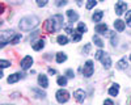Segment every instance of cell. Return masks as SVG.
I'll use <instances>...</instances> for the list:
<instances>
[{"instance_id": "1", "label": "cell", "mask_w": 131, "mask_h": 105, "mask_svg": "<svg viewBox=\"0 0 131 105\" xmlns=\"http://www.w3.org/2000/svg\"><path fill=\"white\" fill-rule=\"evenodd\" d=\"M63 21H64V18H63L62 15H55V16L50 17V18L46 21L45 29L49 32V33H55V32H58L59 29H62Z\"/></svg>"}, {"instance_id": "2", "label": "cell", "mask_w": 131, "mask_h": 105, "mask_svg": "<svg viewBox=\"0 0 131 105\" xmlns=\"http://www.w3.org/2000/svg\"><path fill=\"white\" fill-rule=\"evenodd\" d=\"M38 24H39V18H38L37 16H26V17H24V18H21L18 26H20L21 30L29 32V30H31V29H34Z\"/></svg>"}, {"instance_id": "3", "label": "cell", "mask_w": 131, "mask_h": 105, "mask_svg": "<svg viewBox=\"0 0 131 105\" xmlns=\"http://www.w3.org/2000/svg\"><path fill=\"white\" fill-rule=\"evenodd\" d=\"M93 71H94V67H93V62L92 60H86L85 65H84V68H83V75L85 78H91L93 75Z\"/></svg>"}, {"instance_id": "4", "label": "cell", "mask_w": 131, "mask_h": 105, "mask_svg": "<svg viewBox=\"0 0 131 105\" xmlns=\"http://www.w3.org/2000/svg\"><path fill=\"white\" fill-rule=\"evenodd\" d=\"M57 100L59 104H64L70 100V93L66 91V89H59L57 92Z\"/></svg>"}, {"instance_id": "5", "label": "cell", "mask_w": 131, "mask_h": 105, "mask_svg": "<svg viewBox=\"0 0 131 105\" xmlns=\"http://www.w3.org/2000/svg\"><path fill=\"white\" fill-rule=\"evenodd\" d=\"M31 65H33V58L29 57V55L23 58V59H21V63H20V66H21L23 70H29L31 67Z\"/></svg>"}, {"instance_id": "6", "label": "cell", "mask_w": 131, "mask_h": 105, "mask_svg": "<svg viewBox=\"0 0 131 105\" xmlns=\"http://www.w3.org/2000/svg\"><path fill=\"white\" fill-rule=\"evenodd\" d=\"M126 9H127V3L122 2V0H119V2L115 4V13H117L118 16L123 15Z\"/></svg>"}, {"instance_id": "7", "label": "cell", "mask_w": 131, "mask_h": 105, "mask_svg": "<svg viewBox=\"0 0 131 105\" xmlns=\"http://www.w3.org/2000/svg\"><path fill=\"white\" fill-rule=\"evenodd\" d=\"M73 97L78 102H84L85 97H86V93L83 91V89H76L75 93H73Z\"/></svg>"}, {"instance_id": "8", "label": "cell", "mask_w": 131, "mask_h": 105, "mask_svg": "<svg viewBox=\"0 0 131 105\" xmlns=\"http://www.w3.org/2000/svg\"><path fill=\"white\" fill-rule=\"evenodd\" d=\"M38 84L41 88H47L49 87V80H47V76L43 75V74H41V75L38 76Z\"/></svg>"}, {"instance_id": "9", "label": "cell", "mask_w": 131, "mask_h": 105, "mask_svg": "<svg viewBox=\"0 0 131 105\" xmlns=\"http://www.w3.org/2000/svg\"><path fill=\"white\" fill-rule=\"evenodd\" d=\"M21 78H24V75L23 74H20V72H16V74H12L9 78H8V83L9 84H13V83H16V81H18Z\"/></svg>"}, {"instance_id": "10", "label": "cell", "mask_w": 131, "mask_h": 105, "mask_svg": "<svg viewBox=\"0 0 131 105\" xmlns=\"http://www.w3.org/2000/svg\"><path fill=\"white\" fill-rule=\"evenodd\" d=\"M101 60H102V66H104L105 70H107V68L112 67V59H110V57H109L107 54H105V57H104Z\"/></svg>"}, {"instance_id": "11", "label": "cell", "mask_w": 131, "mask_h": 105, "mask_svg": "<svg viewBox=\"0 0 131 105\" xmlns=\"http://www.w3.org/2000/svg\"><path fill=\"white\" fill-rule=\"evenodd\" d=\"M94 30L97 32L98 34H105L107 32V25L106 24H98V25H96Z\"/></svg>"}, {"instance_id": "12", "label": "cell", "mask_w": 131, "mask_h": 105, "mask_svg": "<svg viewBox=\"0 0 131 105\" xmlns=\"http://www.w3.org/2000/svg\"><path fill=\"white\" fill-rule=\"evenodd\" d=\"M125 26H126L125 21H122V20H115V21H114V28H115L118 32H123V30H125Z\"/></svg>"}, {"instance_id": "13", "label": "cell", "mask_w": 131, "mask_h": 105, "mask_svg": "<svg viewBox=\"0 0 131 105\" xmlns=\"http://www.w3.org/2000/svg\"><path fill=\"white\" fill-rule=\"evenodd\" d=\"M67 16H68V18H70L71 23H73V21H78V20H79V15L76 13L75 10H72V9H68V10H67Z\"/></svg>"}, {"instance_id": "14", "label": "cell", "mask_w": 131, "mask_h": 105, "mask_svg": "<svg viewBox=\"0 0 131 105\" xmlns=\"http://www.w3.org/2000/svg\"><path fill=\"white\" fill-rule=\"evenodd\" d=\"M119 92V84H113V86L109 88V94L110 96H117Z\"/></svg>"}, {"instance_id": "15", "label": "cell", "mask_w": 131, "mask_h": 105, "mask_svg": "<svg viewBox=\"0 0 131 105\" xmlns=\"http://www.w3.org/2000/svg\"><path fill=\"white\" fill-rule=\"evenodd\" d=\"M102 16H104V12H102V10H97V12H94V13H93L92 20L94 21V23H98V21H101Z\"/></svg>"}, {"instance_id": "16", "label": "cell", "mask_w": 131, "mask_h": 105, "mask_svg": "<svg viewBox=\"0 0 131 105\" xmlns=\"http://www.w3.org/2000/svg\"><path fill=\"white\" fill-rule=\"evenodd\" d=\"M31 92L36 93V97H38V99H45L46 97V93L43 91H41V89H38V88H33Z\"/></svg>"}, {"instance_id": "17", "label": "cell", "mask_w": 131, "mask_h": 105, "mask_svg": "<svg viewBox=\"0 0 131 105\" xmlns=\"http://www.w3.org/2000/svg\"><path fill=\"white\" fill-rule=\"evenodd\" d=\"M43 46H45V41H43V39H38L36 44H33V49H34L36 51L43 49Z\"/></svg>"}, {"instance_id": "18", "label": "cell", "mask_w": 131, "mask_h": 105, "mask_svg": "<svg viewBox=\"0 0 131 105\" xmlns=\"http://www.w3.org/2000/svg\"><path fill=\"white\" fill-rule=\"evenodd\" d=\"M67 60V55L64 54V52H57V63H63Z\"/></svg>"}, {"instance_id": "19", "label": "cell", "mask_w": 131, "mask_h": 105, "mask_svg": "<svg viewBox=\"0 0 131 105\" xmlns=\"http://www.w3.org/2000/svg\"><path fill=\"white\" fill-rule=\"evenodd\" d=\"M93 42H94V45L96 46H98L100 49H102L104 47V41L98 37V36H93Z\"/></svg>"}, {"instance_id": "20", "label": "cell", "mask_w": 131, "mask_h": 105, "mask_svg": "<svg viewBox=\"0 0 131 105\" xmlns=\"http://www.w3.org/2000/svg\"><path fill=\"white\" fill-rule=\"evenodd\" d=\"M117 68H118V70H125V68H127V60H126V58L121 59V60L117 63Z\"/></svg>"}, {"instance_id": "21", "label": "cell", "mask_w": 131, "mask_h": 105, "mask_svg": "<svg viewBox=\"0 0 131 105\" xmlns=\"http://www.w3.org/2000/svg\"><path fill=\"white\" fill-rule=\"evenodd\" d=\"M57 41H58V44H59V45H67V44H68V38H67V36H58Z\"/></svg>"}, {"instance_id": "22", "label": "cell", "mask_w": 131, "mask_h": 105, "mask_svg": "<svg viewBox=\"0 0 131 105\" xmlns=\"http://www.w3.org/2000/svg\"><path fill=\"white\" fill-rule=\"evenodd\" d=\"M57 83H58V86H60V87L67 86V78H66V76H59Z\"/></svg>"}, {"instance_id": "23", "label": "cell", "mask_w": 131, "mask_h": 105, "mask_svg": "<svg viewBox=\"0 0 131 105\" xmlns=\"http://www.w3.org/2000/svg\"><path fill=\"white\" fill-rule=\"evenodd\" d=\"M104 57H105V51H104V50H97V51H96V55H94V58H96L97 60L102 59Z\"/></svg>"}, {"instance_id": "24", "label": "cell", "mask_w": 131, "mask_h": 105, "mask_svg": "<svg viewBox=\"0 0 131 105\" xmlns=\"http://www.w3.org/2000/svg\"><path fill=\"white\" fill-rule=\"evenodd\" d=\"M20 39H21V34H15L12 38H10V44H13V45H16V44H18L20 42Z\"/></svg>"}, {"instance_id": "25", "label": "cell", "mask_w": 131, "mask_h": 105, "mask_svg": "<svg viewBox=\"0 0 131 105\" xmlns=\"http://www.w3.org/2000/svg\"><path fill=\"white\" fill-rule=\"evenodd\" d=\"M78 32H79L80 34L85 33V32H86V25L83 24V23H79V25H78Z\"/></svg>"}, {"instance_id": "26", "label": "cell", "mask_w": 131, "mask_h": 105, "mask_svg": "<svg viewBox=\"0 0 131 105\" xmlns=\"http://www.w3.org/2000/svg\"><path fill=\"white\" fill-rule=\"evenodd\" d=\"M96 4H97L96 0H88V2H86L85 8H86V9H92V8H94V7H96Z\"/></svg>"}, {"instance_id": "27", "label": "cell", "mask_w": 131, "mask_h": 105, "mask_svg": "<svg viewBox=\"0 0 131 105\" xmlns=\"http://www.w3.org/2000/svg\"><path fill=\"white\" fill-rule=\"evenodd\" d=\"M81 39V34L79 33V32H73V34H72V41L73 42H79Z\"/></svg>"}, {"instance_id": "28", "label": "cell", "mask_w": 131, "mask_h": 105, "mask_svg": "<svg viewBox=\"0 0 131 105\" xmlns=\"http://www.w3.org/2000/svg\"><path fill=\"white\" fill-rule=\"evenodd\" d=\"M126 24L131 28V10H128V12L126 13Z\"/></svg>"}, {"instance_id": "29", "label": "cell", "mask_w": 131, "mask_h": 105, "mask_svg": "<svg viewBox=\"0 0 131 105\" xmlns=\"http://www.w3.org/2000/svg\"><path fill=\"white\" fill-rule=\"evenodd\" d=\"M36 2H37V5L42 8V7H45L49 3V0H36Z\"/></svg>"}, {"instance_id": "30", "label": "cell", "mask_w": 131, "mask_h": 105, "mask_svg": "<svg viewBox=\"0 0 131 105\" xmlns=\"http://www.w3.org/2000/svg\"><path fill=\"white\" fill-rule=\"evenodd\" d=\"M67 4V0H55V5L57 7H63Z\"/></svg>"}, {"instance_id": "31", "label": "cell", "mask_w": 131, "mask_h": 105, "mask_svg": "<svg viewBox=\"0 0 131 105\" xmlns=\"http://www.w3.org/2000/svg\"><path fill=\"white\" fill-rule=\"evenodd\" d=\"M0 65H2V68H7V67H9L10 66V62H8V60H2L0 62Z\"/></svg>"}, {"instance_id": "32", "label": "cell", "mask_w": 131, "mask_h": 105, "mask_svg": "<svg viewBox=\"0 0 131 105\" xmlns=\"http://www.w3.org/2000/svg\"><path fill=\"white\" fill-rule=\"evenodd\" d=\"M89 50H91V44H88V45H85V46H84V49H83V52H84V54H88V52H89Z\"/></svg>"}, {"instance_id": "33", "label": "cell", "mask_w": 131, "mask_h": 105, "mask_svg": "<svg viewBox=\"0 0 131 105\" xmlns=\"http://www.w3.org/2000/svg\"><path fill=\"white\" fill-rule=\"evenodd\" d=\"M66 74H67V78H73V75H75L72 70H67V72H66Z\"/></svg>"}, {"instance_id": "34", "label": "cell", "mask_w": 131, "mask_h": 105, "mask_svg": "<svg viewBox=\"0 0 131 105\" xmlns=\"http://www.w3.org/2000/svg\"><path fill=\"white\" fill-rule=\"evenodd\" d=\"M104 105H115V104L113 102V100H110V99H107V100H105Z\"/></svg>"}, {"instance_id": "35", "label": "cell", "mask_w": 131, "mask_h": 105, "mask_svg": "<svg viewBox=\"0 0 131 105\" xmlns=\"http://www.w3.org/2000/svg\"><path fill=\"white\" fill-rule=\"evenodd\" d=\"M112 45H113V46L117 45V38L114 37V33H112Z\"/></svg>"}, {"instance_id": "36", "label": "cell", "mask_w": 131, "mask_h": 105, "mask_svg": "<svg viewBox=\"0 0 131 105\" xmlns=\"http://www.w3.org/2000/svg\"><path fill=\"white\" fill-rule=\"evenodd\" d=\"M8 2L12 4H20V3H23V0H8Z\"/></svg>"}, {"instance_id": "37", "label": "cell", "mask_w": 131, "mask_h": 105, "mask_svg": "<svg viewBox=\"0 0 131 105\" xmlns=\"http://www.w3.org/2000/svg\"><path fill=\"white\" fill-rule=\"evenodd\" d=\"M49 74H50V75H55V74H57V70H54V68H49Z\"/></svg>"}, {"instance_id": "38", "label": "cell", "mask_w": 131, "mask_h": 105, "mask_svg": "<svg viewBox=\"0 0 131 105\" xmlns=\"http://www.w3.org/2000/svg\"><path fill=\"white\" fill-rule=\"evenodd\" d=\"M66 32H67L68 34H73V30H72L71 28H66Z\"/></svg>"}, {"instance_id": "39", "label": "cell", "mask_w": 131, "mask_h": 105, "mask_svg": "<svg viewBox=\"0 0 131 105\" xmlns=\"http://www.w3.org/2000/svg\"><path fill=\"white\" fill-rule=\"evenodd\" d=\"M4 8H5V7H4V4L0 5V12H4Z\"/></svg>"}, {"instance_id": "40", "label": "cell", "mask_w": 131, "mask_h": 105, "mask_svg": "<svg viewBox=\"0 0 131 105\" xmlns=\"http://www.w3.org/2000/svg\"><path fill=\"white\" fill-rule=\"evenodd\" d=\"M76 3H78V5H81V4H83L81 0H76Z\"/></svg>"}, {"instance_id": "41", "label": "cell", "mask_w": 131, "mask_h": 105, "mask_svg": "<svg viewBox=\"0 0 131 105\" xmlns=\"http://www.w3.org/2000/svg\"><path fill=\"white\" fill-rule=\"evenodd\" d=\"M4 105H8V104H4Z\"/></svg>"}, {"instance_id": "42", "label": "cell", "mask_w": 131, "mask_h": 105, "mask_svg": "<svg viewBox=\"0 0 131 105\" xmlns=\"http://www.w3.org/2000/svg\"><path fill=\"white\" fill-rule=\"evenodd\" d=\"M130 59H131V55H130Z\"/></svg>"}, {"instance_id": "43", "label": "cell", "mask_w": 131, "mask_h": 105, "mask_svg": "<svg viewBox=\"0 0 131 105\" xmlns=\"http://www.w3.org/2000/svg\"><path fill=\"white\" fill-rule=\"evenodd\" d=\"M101 2H104V0H101Z\"/></svg>"}]
</instances>
